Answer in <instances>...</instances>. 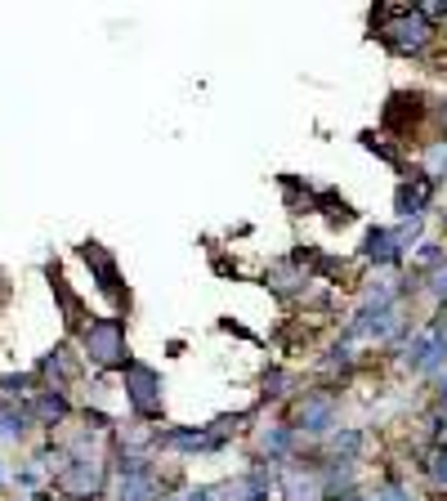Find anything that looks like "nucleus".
<instances>
[{"label": "nucleus", "mask_w": 447, "mask_h": 501, "mask_svg": "<svg viewBox=\"0 0 447 501\" xmlns=\"http://www.w3.org/2000/svg\"><path fill=\"white\" fill-rule=\"evenodd\" d=\"M376 36H380L394 54H421V50L430 45L434 27H430L425 14L412 9V5H385V9H380V27H376Z\"/></svg>", "instance_id": "f257e3e1"}, {"label": "nucleus", "mask_w": 447, "mask_h": 501, "mask_svg": "<svg viewBox=\"0 0 447 501\" xmlns=\"http://www.w3.org/2000/svg\"><path fill=\"white\" fill-rule=\"evenodd\" d=\"M86 350H90V359L104 363V368L125 363V332H121V323H116V318L95 323V327L86 332Z\"/></svg>", "instance_id": "f03ea898"}, {"label": "nucleus", "mask_w": 447, "mask_h": 501, "mask_svg": "<svg viewBox=\"0 0 447 501\" xmlns=\"http://www.w3.org/2000/svg\"><path fill=\"white\" fill-rule=\"evenodd\" d=\"M125 389H130V403L139 416H157L161 412V380L152 368H125Z\"/></svg>", "instance_id": "7ed1b4c3"}, {"label": "nucleus", "mask_w": 447, "mask_h": 501, "mask_svg": "<svg viewBox=\"0 0 447 501\" xmlns=\"http://www.w3.org/2000/svg\"><path fill=\"white\" fill-rule=\"evenodd\" d=\"M296 425L309 434H327L335 425V398L332 394H305V403L296 407Z\"/></svg>", "instance_id": "20e7f679"}, {"label": "nucleus", "mask_w": 447, "mask_h": 501, "mask_svg": "<svg viewBox=\"0 0 447 501\" xmlns=\"http://www.w3.org/2000/svg\"><path fill=\"white\" fill-rule=\"evenodd\" d=\"M430 197H434V179L421 170V175H412V179H403V184H398V193H394V206H398V215L416 220V215L430 206Z\"/></svg>", "instance_id": "39448f33"}, {"label": "nucleus", "mask_w": 447, "mask_h": 501, "mask_svg": "<svg viewBox=\"0 0 447 501\" xmlns=\"http://www.w3.org/2000/svg\"><path fill=\"white\" fill-rule=\"evenodd\" d=\"M425 117V99L421 95H412V90H398L394 99H389V108H385V125L394 130V134H412V125Z\"/></svg>", "instance_id": "423d86ee"}, {"label": "nucleus", "mask_w": 447, "mask_h": 501, "mask_svg": "<svg viewBox=\"0 0 447 501\" xmlns=\"http://www.w3.org/2000/svg\"><path fill=\"white\" fill-rule=\"evenodd\" d=\"M443 359H447V332H443V323H434L430 336H421V341L412 345L407 363H412V372H434Z\"/></svg>", "instance_id": "0eeeda50"}, {"label": "nucleus", "mask_w": 447, "mask_h": 501, "mask_svg": "<svg viewBox=\"0 0 447 501\" xmlns=\"http://www.w3.org/2000/svg\"><path fill=\"white\" fill-rule=\"evenodd\" d=\"M367 260L371 264H398L403 260V242H398V233H389V229H367Z\"/></svg>", "instance_id": "6e6552de"}, {"label": "nucleus", "mask_w": 447, "mask_h": 501, "mask_svg": "<svg viewBox=\"0 0 447 501\" xmlns=\"http://www.w3.org/2000/svg\"><path fill=\"white\" fill-rule=\"evenodd\" d=\"M161 443H166V448H184V452H206V448H220V443L211 439V430H170Z\"/></svg>", "instance_id": "1a4fd4ad"}, {"label": "nucleus", "mask_w": 447, "mask_h": 501, "mask_svg": "<svg viewBox=\"0 0 447 501\" xmlns=\"http://www.w3.org/2000/svg\"><path fill=\"white\" fill-rule=\"evenodd\" d=\"M282 493L291 501H318V479H314V475H300V470L291 466V470L282 475Z\"/></svg>", "instance_id": "9d476101"}, {"label": "nucleus", "mask_w": 447, "mask_h": 501, "mask_svg": "<svg viewBox=\"0 0 447 501\" xmlns=\"http://www.w3.org/2000/svg\"><path fill=\"white\" fill-rule=\"evenodd\" d=\"M425 161H430V179H439V175H447V143L439 139V143H430V152H425Z\"/></svg>", "instance_id": "9b49d317"}, {"label": "nucleus", "mask_w": 447, "mask_h": 501, "mask_svg": "<svg viewBox=\"0 0 447 501\" xmlns=\"http://www.w3.org/2000/svg\"><path fill=\"white\" fill-rule=\"evenodd\" d=\"M287 443H291V434H287V430H273V434H264V439H260V448H264V452H287Z\"/></svg>", "instance_id": "f8f14e48"}, {"label": "nucleus", "mask_w": 447, "mask_h": 501, "mask_svg": "<svg viewBox=\"0 0 447 501\" xmlns=\"http://www.w3.org/2000/svg\"><path fill=\"white\" fill-rule=\"evenodd\" d=\"M362 143H367V148H371V152H376V157H385V161H394V166H398V152H394V148H389V143H380V139H376V134H362Z\"/></svg>", "instance_id": "ddd939ff"}, {"label": "nucleus", "mask_w": 447, "mask_h": 501, "mask_svg": "<svg viewBox=\"0 0 447 501\" xmlns=\"http://www.w3.org/2000/svg\"><path fill=\"white\" fill-rule=\"evenodd\" d=\"M430 475H434V484H443V488H447V448L430 461Z\"/></svg>", "instance_id": "4468645a"}, {"label": "nucleus", "mask_w": 447, "mask_h": 501, "mask_svg": "<svg viewBox=\"0 0 447 501\" xmlns=\"http://www.w3.org/2000/svg\"><path fill=\"white\" fill-rule=\"evenodd\" d=\"M430 291H434L439 300H447V264H439V269H434V282H430Z\"/></svg>", "instance_id": "2eb2a0df"}, {"label": "nucleus", "mask_w": 447, "mask_h": 501, "mask_svg": "<svg viewBox=\"0 0 447 501\" xmlns=\"http://www.w3.org/2000/svg\"><path fill=\"white\" fill-rule=\"evenodd\" d=\"M358 448H362V439H358V434H340V439H335V452H349V457H353Z\"/></svg>", "instance_id": "dca6fc26"}, {"label": "nucleus", "mask_w": 447, "mask_h": 501, "mask_svg": "<svg viewBox=\"0 0 447 501\" xmlns=\"http://www.w3.org/2000/svg\"><path fill=\"white\" fill-rule=\"evenodd\" d=\"M282 385H287V376H282V372L264 376V394H269V398H278V394H282Z\"/></svg>", "instance_id": "f3484780"}, {"label": "nucleus", "mask_w": 447, "mask_h": 501, "mask_svg": "<svg viewBox=\"0 0 447 501\" xmlns=\"http://www.w3.org/2000/svg\"><path fill=\"white\" fill-rule=\"evenodd\" d=\"M371 501H412V497H403L398 488H380V493H376V497H371Z\"/></svg>", "instance_id": "a211bd4d"}]
</instances>
